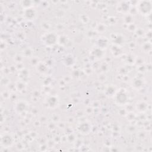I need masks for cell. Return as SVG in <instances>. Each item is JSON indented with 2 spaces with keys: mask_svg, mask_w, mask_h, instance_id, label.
<instances>
[{
  "mask_svg": "<svg viewBox=\"0 0 152 152\" xmlns=\"http://www.w3.org/2000/svg\"><path fill=\"white\" fill-rule=\"evenodd\" d=\"M119 5V10H119L120 12H125L128 9V10H129V8H125V7L129 6V5H128L129 4H128L126 3V2H121Z\"/></svg>",
  "mask_w": 152,
  "mask_h": 152,
  "instance_id": "obj_3",
  "label": "cell"
},
{
  "mask_svg": "<svg viewBox=\"0 0 152 152\" xmlns=\"http://www.w3.org/2000/svg\"><path fill=\"white\" fill-rule=\"evenodd\" d=\"M137 10L143 15H148L151 10V2L147 1H139L137 4Z\"/></svg>",
  "mask_w": 152,
  "mask_h": 152,
  "instance_id": "obj_1",
  "label": "cell"
},
{
  "mask_svg": "<svg viewBox=\"0 0 152 152\" xmlns=\"http://www.w3.org/2000/svg\"><path fill=\"white\" fill-rule=\"evenodd\" d=\"M127 100V96L125 93L120 91L116 96V101L119 104H124Z\"/></svg>",
  "mask_w": 152,
  "mask_h": 152,
  "instance_id": "obj_2",
  "label": "cell"
}]
</instances>
